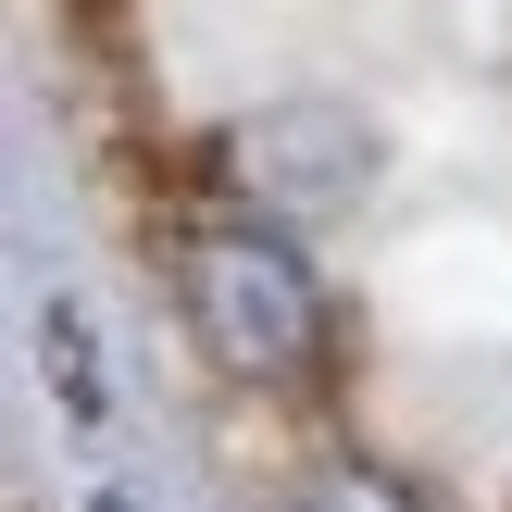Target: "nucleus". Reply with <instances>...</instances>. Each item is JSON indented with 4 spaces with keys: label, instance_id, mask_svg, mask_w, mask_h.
Instances as JSON below:
<instances>
[{
    "label": "nucleus",
    "instance_id": "obj_5",
    "mask_svg": "<svg viewBox=\"0 0 512 512\" xmlns=\"http://www.w3.org/2000/svg\"><path fill=\"white\" fill-rule=\"evenodd\" d=\"M88 512H138V500H88Z\"/></svg>",
    "mask_w": 512,
    "mask_h": 512
},
{
    "label": "nucleus",
    "instance_id": "obj_1",
    "mask_svg": "<svg viewBox=\"0 0 512 512\" xmlns=\"http://www.w3.org/2000/svg\"><path fill=\"white\" fill-rule=\"evenodd\" d=\"M175 300H188V338L213 350V375H238V388H300V375H325V338H338L325 275L300 263V238L263 200H250V213H200L188 238H175Z\"/></svg>",
    "mask_w": 512,
    "mask_h": 512
},
{
    "label": "nucleus",
    "instance_id": "obj_4",
    "mask_svg": "<svg viewBox=\"0 0 512 512\" xmlns=\"http://www.w3.org/2000/svg\"><path fill=\"white\" fill-rule=\"evenodd\" d=\"M288 512H413V488H388V475H363V463H338V475H313Z\"/></svg>",
    "mask_w": 512,
    "mask_h": 512
},
{
    "label": "nucleus",
    "instance_id": "obj_3",
    "mask_svg": "<svg viewBox=\"0 0 512 512\" xmlns=\"http://www.w3.org/2000/svg\"><path fill=\"white\" fill-rule=\"evenodd\" d=\"M50 388H63L75 425L113 413V388H100V338H88V313H75V300H50Z\"/></svg>",
    "mask_w": 512,
    "mask_h": 512
},
{
    "label": "nucleus",
    "instance_id": "obj_2",
    "mask_svg": "<svg viewBox=\"0 0 512 512\" xmlns=\"http://www.w3.org/2000/svg\"><path fill=\"white\" fill-rule=\"evenodd\" d=\"M225 175L275 225H325V213H350L375 188V125L350 100H263V113L225 125Z\"/></svg>",
    "mask_w": 512,
    "mask_h": 512
}]
</instances>
